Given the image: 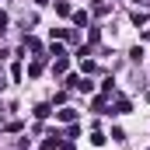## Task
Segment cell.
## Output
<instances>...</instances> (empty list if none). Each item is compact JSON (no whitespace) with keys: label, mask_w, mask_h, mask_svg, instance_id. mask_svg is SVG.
Wrapping results in <instances>:
<instances>
[{"label":"cell","mask_w":150,"mask_h":150,"mask_svg":"<svg viewBox=\"0 0 150 150\" xmlns=\"http://www.w3.org/2000/svg\"><path fill=\"white\" fill-rule=\"evenodd\" d=\"M4 28H7V14L0 11V32H4Z\"/></svg>","instance_id":"1"}]
</instances>
